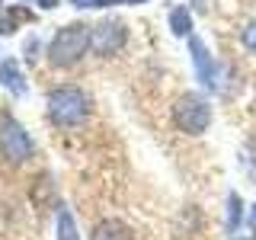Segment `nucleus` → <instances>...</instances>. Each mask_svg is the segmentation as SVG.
<instances>
[{
    "label": "nucleus",
    "instance_id": "obj_7",
    "mask_svg": "<svg viewBox=\"0 0 256 240\" xmlns=\"http://www.w3.org/2000/svg\"><path fill=\"white\" fill-rule=\"evenodd\" d=\"M90 240H132V230H128L122 221L106 218V221H100V224L93 228Z\"/></svg>",
    "mask_w": 256,
    "mask_h": 240
},
{
    "label": "nucleus",
    "instance_id": "obj_11",
    "mask_svg": "<svg viewBox=\"0 0 256 240\" xmlns=\"http://www.w3.org/2000/svg\"><path fill=\"white\" fill-rule=\"evenodd\" d=\"M240 38H244L246 52H253V54H256V16H253L250 22H246V29H244V36H240Z\"/></svg>",
    "mask_w": 256,
    "mask_h": 240
},
{
    "label": "nucleus",
    "instance_id": "obj_10",
    "mask_svg": "<svg viewBox=\"0 0 256 240\" xmlns=\"http://www.w3.org/2000/svg\"><path fill=\"white\" fill-rule=\"evenodd\" d=\"M58 240H80L74 214H70L68 208H61V212H58Z\"/></svg>",
    "mask_w": 256,
    "mask_h": 240
},
{
    "label": "nucleus",
    "instance_id": "obj_6",
    "mask_svg": "<svg viewBox=\"0 0 256 240\" xmlns=\"http://www.w3.org/2000/svg\"><path fill=\"white\" fill-rule=\"evenodd\" d=\"M189 52H192V64H196L198 80L208 84V86H214V84H218V70H214V61H212V54H208V48L202 45V38L192 36L189 38Z\"/></svg>",
    "mask_w": 256,
    "mask_h": 240
},
{
    "label": "nucleus",
    "instance_id": "obj_3",
    "mask_svg": "<svg viewBox=\"0 0 256 240\" xmlns=\"http://www.w3.org/2000/svg\"><path fill=\"white\" fill-rule=\"evenodd\" d=\"M173 118H176V125H180V132L202 134L205 128L212 125V106H208L198 93H186V96H180V100H176Z\"/></svg>",
    "mask_w": 256,
    "mask_h": 240
},
{
    "label": "nucleus",
    "instance_id": "obj_16",
    "mask_svg": "<svg viewBox=\"0 0 256 240\" xmlns=\"http://www.w3.org/2000/svg\"><path fill=\"white\" fill-rule=\"evenodd\" d=\"M74 4H77V6H90V0H74Z\"/></svg>",
    "mask_w": 256,
    "mask_h": 240
},
{
    "label": "nucleus",
    "instance_id": "obj_15",
    "mask_svg": "<svg viewBox=\"0 0 256 240\" xmlns=\"http://www.w3.org/2000/svg\"><path fill=\"white\" fill-rule=\"evenodd\" d=\"M250 224H253V228H256V205H253V214H250Z\"/></svg>",
    "mask_w": 256,
    "mask_h": 240
},
{
    "label": "nucleus",
    "instance_id": "obj_13",
    "mask_svg": "<svg viewBox=\"0 0 256 240\" xmlns=\"http://www.w3.org/2000/svg\"><path fill=\"white\" fill-rule=\"evenodd\" d=\"M112 4H118V0H93L90 6H112Z\"/></svg>",
    "mask_w": 256,
    "mask_h": 240
},
{
    "label": "nucleus",
    "instance_id": "obj_12",
    "mask_svg": "<svg viewBox=\"0 0 256 240\" xmlns=\"http://www.w3.org/2000/svg\"><path fill=\"white\" fill-rule=\"evenodd\" d=\"M240 224V198L230 196V212H228V230H234Z\"/></svg>",
    "mask_w": 256,
    "mask_h": 240
},
{
    "label": "nucleus",
    "instance_id": "obj_2",
    "mask_svg": "<svg viewBox=\"0 0 256 240\" xmlns=\"http://www.w3.org/2000/svg\"><path fill=\"white\" fill-rule=\"evenodd\" d=\"M86 116V96L77 86H58L48 93V118L61 128L77 125Z\"/></svg>",
    "mask_w": 256,
    "mask_h": 240
},
{
    "label": "nucleus",
    "instance_id": "obj_8",
    "mask_svg": "<svg viewBox=\"0 0 256 240\" xmlns=\"http://www.w3.org/2000/svg\"><path fill=\"white\" fill-rule=\"evenodd\" d=\"M0 84L6 86L10 93H26V84H22V77H20V68H16V61H4L0 64Z\"/></svg>",
    "mask_w": 256,
    "mask_h": 240
},
{
    "label": "nucleus",
    "instance_id": "obj_18",
    "mask_svg": "<svg viewBox=\"0 0 256 240\" xmlns=\"http://www.w3.org/2000/svg\"><path fill=\"white\" fill-rule=\"evenodd\" d=\"M0 4H4V0H0Z\"/></svg>",
    "mask_w": 256,
    "mask_h": 240
},
{
    "label": "nucleus",
    "instance_id": "obj_5",
    "mask_svg": "<svg viewBox=\"0 0 256 240\" xmlns=\"http://www.w3.org/2000/svg\"><path fill=\"white\" fill-rule=\"evenodd\" d=\"M125 38H128V29L118 20H106V22H100V26H93V32H90V45H93L96 54L118 52V48L125 45Z\"/></svg>",
    "mask_w": 256,
    "mask_h": 240
},
{
    "label": "nucleus",
    "instance_id": "obj_4",
    "mask_svg": "<svg viewBox=\"0 0 256 240\" xmlns=\"http://www.w3.org/2000/svg\"><path fill=\"white\" fill-rule=\"evenodd\" d=\"M29 150H32V141L22 132V125L13 122L10 116H4L0 118V154L6 160H26Z\"/></svg>",
    "mask_w": 256,
    "mask_h": 240
},
{
    "label": "nucleus",
    "instance_id": "obj_17",
    "mask_svg": "<svg viewBox=\"0 0 256 240\" xmlns=\"http://www.w3.org/2000/svg\"><path fill=\"white\" fill-rule=\"evenodd\" d=\"M250 240H256V234H253V237H250Z\"/></svg>",
    "mask_w": 256,
    "mask_h": 240
},
{
    "label": "nucleus",
    "instance_id": "obj_1",
    "mask_svg": "<svg viewBox=\"0 0 256 240\" xmlns=\"http://www.w3.org/2000/svg\"><path fill=\"white\" fill-rule=\"evenodd\" d=\"M86 45H90V26H84V22L61 26L58 36L48 45V61H52L54 68H68V64H74L80 54L86 52Z\"/></svg>",
    "mask_w": 256,
    "mask_h": 240
},
{
    "label": "nucleus",
    "instance_id": "obj_9",
    "mask_svg": "<svg viewBox=\"0 0 256 240\" xmlns=\"http://www.w3.org/2000/svg\"><path fill=\"white\" fill-rule=\"evenodd\" d=\"M170 29H173V36H189L192 32V16L186 6H176L170 13Z\"/></svg>",
    "mask_w": 256,
    "mask_h": 240
},
{
    "label": "nucleus",
    "instance_id": "obj_14",
    "mask_svg": "<svg viewBox=\"0 0 256 240\" xmlns=\"http://www.w3.org/2000/svg\"><path fill=\"white\" fill-rule=\"evenodd\" d=\"M54 4H58V0H38V6H42V10H52Z\"/></svg>",
    "mask_w": 256,
    "mask_h": 240
}]
</instances>
